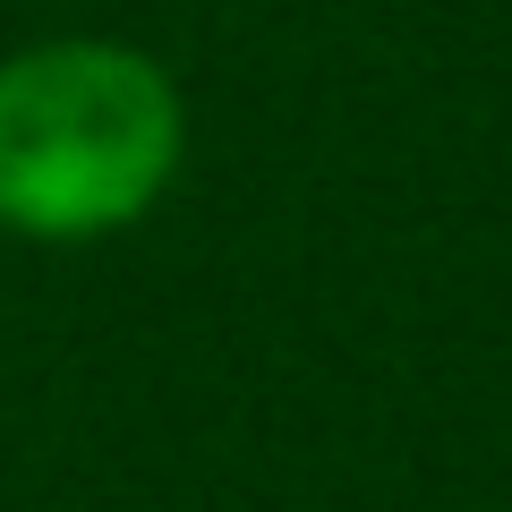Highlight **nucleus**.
Masks as SVG:
<instances>
[{
  "mask_svg": "<svg viewBox=\"0 0 512 512\" xmlns=\"http://www.w3.org/2000/svg\"><path fill=\"white\" fill-rule=\"evenodd\" d=\"M188 94L146 43L43 35L0 60V231L26 248H103L171 197Z\"/></svg>",
  "mask_w": 512,
  "mask_h": 512,
  "instance_id": "1",
  "label": "nucleus"
}]
</instances>
